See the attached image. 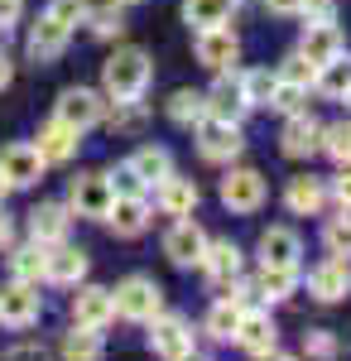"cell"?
Returning a JSON list of instances; mask_svg holds the SVG:
<instances>
[{"label": "cell", "mask_w": 351, "mask_h": 361, "mask_svg": "<svg viewBox=\"0 0 351 361\" xmlns=\"http://www.w3.org/2000/svg\"><path fill=\"white\" fill-rule=\"evenodd\" d=\"M149 78H154V58L144 54L140 44H121L101 63V92H106L111 102H140Z\"/></svg>", "instance_id": "obj_1"}, {"label": "cell", "mask_w": 351, "mask_h": 361, "mask_svg": "<svg viewBox=\"0 0 351 361\" xmlns=\"http://www.w3.org/2000/svg\"><path fill=\"white\" fill-rule=\"evenodd\" d=\"M54 121H63L68 130L87 135L92 126H101V121H106V97H101V92H92V87H68V92L58 97V106H54Z\"/></svg>", "instance_id": "obj_2"}, {"label": "cell", "mask_w": 351, "mask_h": 361, "mask_svg": "<svg viewBox=\"0 0 351 361\" xmlns=\"http://www.w3.org/2000/svg\"><path fill=\"white\" fill-rule=\"evenodd\" d=\"M111 299H116V313L121 318L149 323V318H159V308H164V289L149 275H130L121 289H111Z\"/></svg>", "instance_id": "obj_3"}, {"label": "cell", "mask_w": 351, "mask_h": 361, "mask_svg": "<svg viewBox=\"0 0 351 361\" xmlns=\"http://www.w3.org/2000/svg\"><path fill=\"white\" fill-rule=\"evenodd\" d=\"M197 149H202L207 164H231V159H241V154H245V135H241V126L207 116V121L197 126Z\"/></svg>", "instance_id": "obj_4"}, {"label": "cell", "mask_w": 351, "mask_h": 361, "mask_svg": "<svg viewBox=\"0 0 351 361\" xmlns=\"http://www.w3.org/2000/svg\"><path fill=\"white\" fill-rule=\"evenodd\" d=\"M111 183L106 173H78L73 183H68V212H78V217H92V222H101L111 207Z\"/></svg>", "instance_id": "obj_5"}, {"label": "cell", "mask_w": 351, "mask_h": 361, "mask_svg": "<svg viewBox=\"0 0 351 361\" xmlns=\"http://www.w3.org/2000/svg\"><path fill=\"white\" fill-rule=\"evenodd\" d=\"M44 159H39V149L29 145V140H15V145H5L0 149V178L10 183V188H34L39 178H44Z\"/></svg>", "instance_id": "obj_6"}, {"label": "cell", "mask_w": 351, "mask_h": 361, "mask_svg": "<svg viewBox=\"0 0 351 361\" xmlns=\"http://www.w3.org/2000/svg\"><path fill=\"white\" fill-rule=\"evenodd\" d=\"M221 202L231 212H260L265 207V173L260 169H231L221 178Z\"/></svg>", "instance_id": "obj_7"}, {"label": "cell", "mask_w": 351, "mask_h": 361, "mask_svg": "<svg viewBox=\"0 0 351 361\" xmlns=\"http://www.w3.org/2000/svg\"><path fill=\"white\" fill-rule=\"evenodd\" d=\"M192 54H197V63H202L207 73H226V68L241 58V39H236L226 25H221V29H197Z\"/></svg>", "instance_id": "obj_8"}, {"label": "cell", "mask_w": 351, "mask_h": 361, "mask_svg": "<svg viewBox=\"0 0 351 361\" xmlns=\"http://www.w3.org/2000/svg\"><path fill=\"white\" fill-rule=\"evenodd\" d=\"M39 313H44V299H39L34 284L15 279V284L0 289V323L5 328H29V323H39Z\"/></svg>", "instance_id": "obj_9"}, {"label": "cell", "mask_w": 351, "mask_h": 361, "mask_svg": "<svg viewBox=\"0 0 351 361\" xmlns=\"http://www.w3.org/2000/svg\"><path fill=\"white\" fill-rule=\"evenodd\" d=\"M202 250H207V231L192 222V217H178V222L168 226V236H164V255L173 260V265H197L202 260Z\"/></svg>", "instance_id": "obj_10"}, {"label": "cell", "mask_w": 351, "mask_h": 361, "mask_svg": "<svg viewBox=\"0 0 351 361\" xmlns=\"http://www.w3.org/2000/svg\"><path fill=\"white\" fill-rule=\"evenodd\" d=\"M111 318H116V299H111V289L101 284H82L78 294H73V323L78 328H106Z\"/></svg>", "instance_id": "obj_11"}, {"label": "cell", "mask_w": 351, "mask_h": 361, "mask_svg": "<svg viewBox=\"0 0 351 361\" xmlns=\"http://www.w3.org/2000/svg\"><path fill=\"white\" fill-rule=\"evenodd\" d=\"M318 145H323V126H318L308 111H298V116L284 121V130H279V149H284L289 159H313Z\"/></svg>", "instance_id": "obj_12"}, {"label": "cell", "mask_w": 351, "mask_h": 361, "mask_svg": "<svg viewBox=\"0 0 351 361\" xmlns=\"http://www.w3.org/2000/svg\"><path fill=\"white\" fill-rule=\"evenodd\" d=\"M298 54L308 58L313 68H323L332 58L347 54V34L337 25H303V39H298Z\"/></svg>", "instance_id": "obj_13"}, {"label": "cell", "mask_w": 351, "mask_h": 361, "mask_svg": "<svg viewBox=\"0 0 351 361\" xmlns=\"http://www.w3.org/2000/svg\"><path fill=\"white\" fill-rule=\"evenodd\" d=\"M308 289H313V299H323V304H342L351 294V265L342 255H327L323 265L308 275Z\"/></svg>", "instance_id": "obj_14"}, {"label": "cell", "mask_w": 351, "mask_h": 361, "mask_svg": "<svg viewBox=\"0 0 351 361\" xmlns=\"http://www.w3.org/2000/svg\"><path fill=\"white\" fill-rule=\"evenodd\" d=\"M298 255H303V241H298L294 226H270L260 236V260L270 270H298Z\"/></svg>", "instance_id": "obj_15"}, {"label": "cell", "mask_w": 351, "mask_h": 361, "mask_svg": "<svg viewBox=\"0 0 351 361\" xmlns=\"http://www.w3.org/2000/svg\"><path fill=\"white\" fill-rule=\"evenodd\" d=\"M68 39H73V29L58 25L54 15H39V25L29 29V58L44 68V63H54L63 49H68Z\"/></svg>", "instance_id": "obj_16"}, {"label": "cell", "mask_w": 351, "mask_h": 361, "mask_svg": "<svg viewBox=\"0 0 351 361\" xmlns=\"http://www.w3.org/2000/svg\"><path fill=\"white\" fill-rule=\"evenodd\" d=\"M78 145H82V135H78V130H68L63 121L39 126V135H34V149H39L44 164H68V159L78 154Z\"/></svg>", "instance_id": "obj_17"}, {"label": "cell", "mask_w": 351, "mask_h": 361, "mask_svg": "<svg viewBox=\"0 0 351 361\" xmlns=\"http://www.w3.org/2000/svg\"><path fill=\"white\" fill-rule=\"evenodd\" d=\"M101 222H111L116 236H140V231L149 226V202H144V193L111 197V207H106V217H101Z\"/></svg>", "instance_id": "obj_18"}, {"label": "cell", "mask_w": 351, "mask_h": 361, "mask_svg": "<svg viewBox=\"0 0 351 361\" xmlns=\"http://www.w3.org/2000/svg\"><path fill=\"white\" fill-rule=\"evenodd\" d=\"M154 202H159V212H168V217H192V207H197V183L183 178V173H168L164 183H154Z\"/></svg>", "instance_id": "obj_19"}, {"label": "cell", "mask_w": 351, "mask_h": 361, "mask_svg": "<svg viewBox=\"0 0 351 361\" xmlns=\"http://www.w3.org/2000/svg\"><path fill=\"white\" fill-rule=\"evenodd\" d=\"M202 97H207V116H216V121H231V126H241L245 111H250L236 78H216L212 92H202Z\"/></svg>", "instance_id": "obj_20"}, {"label": "cell", "mask_w": 351, "mask_h": 361, "mask_svg": "<svg viewBox=\"0 0 351 361\" xmlns=\"http://www.w3.org/2000/svg\"><path fill=\"white\" fill-rule=\"evenodd\" d=\"M149 347H154V357H178V352H188L192 347V333H188V323L183 318H149Z\"/></svg>", "instance_id": "obj_21"}, {"label": "cell", "mask_w": 351, "mask_h": 361, "mask_svg": "<svg viewBox=\"0 0 351 361\" xmlns=\"http://www.w3.org/2000/svg\"><path fill=\"white\" fill-rule=\"evenodd\" d=\"M236 342H241L250 357H260V352H274V318L265 308H245L241 323H236Z\"/></svg>", "instance_id": "obj_22"}, {"label": "cell", "mask_w": 351, "mask_h": 361, "mask_svg": "<svg viewBox=\"0 0 351 361\" xmlns=\"http://www.w3.org/2000/svg\"><path fill=\"white\" fill-rule=\"evenodd\" d=\"M197 265L207 270L212 284H231V279L241 275V246H236V241H207V250H202Z\"/></svg>", "instance_id": "obj_23"}, {"label": "cell", "mask_w": 351, "mask_h": 361, "mask_svg": "<svg viewBox=\"0 0 351 361\" xmlns=\"http://www.w3.org/2000/svg\"><path fill=\"white\" fill-rule=\"evenodd\" d=\"M68 222H73V212H68L63 202H39V207L29 212V231H34V241H44V246H58V241L68 236Z\"/></svg>", "instance_id": "obj_24"}, {"label": "cell", "mask_w": 351, "mask_h": 361, "mask_svg": "<svg viewBox=\"0 0 351 361\" xmlns=\"http://www.w3.org/2000/svg\"><path fill=\"white\" fill-rule=\"evenodd\" d=\"M284 202H289V212L294 217H318L327 202V188L323 178H313V173H303V178H289V188H284Z\"/></svg>", "instance_id": "obj_25"}, {"label": "cell", "mask_w": 351, "mask_h": 361, "mask_svg": "<svg viewBox=\"0 0 351 361\" xmlns=\"http://www.w3.org/2000/svg\"><path fill=\"white\" fill-rule=\"evenodd\" d=\"M44 279H54V284H78V279H87V250L58 241L49 250V260H44Z\"/></svg>", "instance_id": "obj_26"}, {"label": "cell", "mask_w": 351, "mask_h": 361, "mask_svg": "<svg viewBox=\"0 0 351 361\" xmlns=\"http://www.w3.org/2000/svg\"><path fill=\"white\" fill-rule=\"evenodd\" d=\"M125 164L135 169V178L144 183V188H154V183H164V178L173 173V154H168L164 145H140Z\"/></svg>", "instance_id": "obj_27"}, {"label": "cell", "mask_w": 351, "mask_h": 361, "mask_svg": "<svg viewBox=\"0 0 351 361\" xmlns=\"http://www.w3.org/2000/svg\"><path fill=\"white\" fill-rule=\"evenodd\" d=\"M168 121L183 126V130H197V126L207 121V97L192 92V87H178V92L168 97Z\"/></svg>", "instance_id": "obj_28"}, {"label": "cell", "mask_w": 351, "mask_h": 361, "mask_svg": "<svg viewBox=\"0 0 351 361\" xmlns=\"http://www.w3.org/2000/svg\"><path fill=\"white\" fill-rule=\"evenodd\" d=\"M231 15H236L231 0H183L188 29H221V25H231Z\"/></svg>", "instance_id": "obj_29"}, {"label": "cell", "mask_w": 351, "mask_h": 361, "mask_svg": "<svg viewBox=\"0 0 351 361\" xmlns=\"http://www.w3.org/2000/svg\"><path fill=\"white\" fill-rule=\"evenodd\" d=\"M245 304L231 294V299H216L212 308H207V337H216V342H231L236 337V323H241Z\"/></svg>", "instance_id": "obj_30"}, {"label": "cell", "mask_w": 351, "mask_h": 361, "mask_svg": "<svg viewBox=\"0 0 351 361\" xmlns=\"http://www.w3.org/2000/svg\"><path fill=\"white\" fill-rule=\"evenodd\" d=\"M44 260H49V246L44 241H29V246L10 250V270H15V279H25V284H39L44 279Z\"/></svg>", "instance_id": "obj_31"}, {"label": "cell", "mask_w": 351, "mask_h": 361, "mask_svg": "<svg viewBox=\"0 0 351 361\" xmlns=\"http://www.w3.org/2000/svg\"><path fill=\"white\" fill-rule=\"evenodd\" d=\"M63 357H68V361H101V357H106L101 333H97V328H78V323H73V333H63Z\"/></svg>", "instance_id": "obj_32"}, {"label": "cell", "mask_w": 351, "mask_h": 361, "mask_svg": "<svg viewBox=\"0 0 351 361\" xmlns=\"http://www.w3.org/2000/svg\"><path fill=\"white\" fill-rule=\"evenodd\" d=\"M351 87V58H332V63H323L318 68V78H313V92H323V97H332V102H342V92Z\"/></svg>", "instance_id": "obj_33"}, {"label": "cell", "mask_w": 351, "mask_h": 361, "mask_svg": "<svg viewBox=\"0 0 351 361\" xmlns=\"http://www.w3.org/2000/svg\"><path fill=\"white\" fill-rule=\"evenodd\" d=\"M236 82H241V97H245L250 111H255V106H270V92H274V73L270 68H245Z\"/></svg>", "instance_id": "obj_34"}, {"label": "cell", "mask_w": 351, "mask_h": 361, "mask_svg": "<svg viewBox=\"0 0 351 361\" xmlns=\"http://www.w3.org/2000/svg\"><path fill=\"white\" fill-rule=\"evenodd\" d=\"M82 25L92 29L97 39H106V44H111V39H121V34H125V15H121V5H92Z\"/></svg>", "instance_id": "obj_35"}, {"label": "cell", "mask_w": 351, "mask_h": 361, "mask_svg": "<svg viewBox=\"0 0 351 361\" xmlns=\"http://www.w3.org/2000/svg\"><path fill=\"white\" fill-rule=\"evenodd\" d=\"M298 289V270H260V279H255V294L260 299H270V304H279V299H289Z\"/></svg>", "instance_id": "obj_36"}, {"label": "cell", "mask_w": 351, "mask_h": 361, "mask_svg": "<svg viewBox=\"0 0 351 361\" xmlns=\"http://www.w3.org/2000/svg\"><path fill=\"white\" fill-rule=\"evenodd\" d=\"M323 149L332 164L342 169V164H351V121H337V126H323Z\"/></svg>", "instance_id": "obj_37"}, {"label": "cell", "mask_w": 351, "mask_h": 361, "mask_svg": "<svg viewBox=\"0 0 351 361\" xmlns=\"http://www.w3.org/2000/svg\"><path fill=\"white\" fill-rule=\"evenodd\" d=\"M270 106H274V111H284V116H298V111H308V87H294V82H279V78H274Z\"/></svg>", "instance_id": "obj_38"}, {"label": "cell", "mask_w": 351, "mask_h": 361, "mask_svg": "<svg viewBox=\"0 0 351 361\" xmlns=\"http://www.w3.org/2000/svg\"><path fill=\"white\" fill-rule=\"evenodd\" d=\"M274 78H279V82H294V87H308V92H313V78H318V68H313V63H308V58L294 49V54L279 63V73H274Z\"/></svg>", "instance_id": "obj_39"}, {"label": "cell", "mask_w": 351, "mask_h": 361, "mask_svg": "<svg viewBox=\"0 0 351 361\" xmlns=\"http://www.w3.org/2000/svg\"><path fill=\"white\" fill-rule=\"evenodd\" d=\"M87 10H92V0H49V10H44V15H54L58 25L78 29L82 20H87Z\"/></svg>", "instance_id": "obj_40"}, {"label": "cell", "mask_w": 351, "mask_h": 361, "mask_svg": "<svg viewBox=\"0 0 351 361\" xmlns=\"http://www.w3.org/2000/svg\"><path fill=\"white\" fill-rule=\"evenodd\" d=\"M303 352H308L313 361H332L337 357V337L323 333V328H313V333H303Z\"/></svg>", "instance_id": "obj_41"}, {"label": "cell", "mask_w": 351, "mask_h": 361, "mask_svg": "<svg viewBox=\"0 0 351 361\" xmlns=\"http://www.w3.org/2000/svg\"><path fill=\"white\" fill-rule=\"evenodd\" d=\"M327 250H332V255H351V217L347 212L327 222Z\"/></svg>", "instance_id": "obj_42"}, {"label": "cell", "mask_w": 351, "mask_h": 361, "mask_svg": "<svg viewBox=\"0 0 351 361\" xmlns=\"http://www.w3.org/2000/svg\"><path fill=\"white\" fill-rule=\"evenodd\" d=\"M298 15L303 25H337V0H303Z\"/></svg>", "instance_id": "obj_43"}, {"label": "cell", "mask_w": 351, "mask_h": 361, "mask_svg": "<svg viewBox=\"0 0 351 361\" xmlns=\"http://www.w3.org/2000/svg\"><path fill=\"white\" fill-rule=\"evenodd\" d=\"M106 183H111V193H116V197H135V193H144V183L135 178V169H130V164H121L116 173H106Z\"/></svg>", "instance_id": "obj_44"}, {"label": "cell", "mask_w": 351, "mask_h": 361, "mask_svg": "<svg viewBox=\"0 0 351 361\" xmlns=\"http://www.w3.org/2000/svg\"><path fill=\"white\" fill-rule=\"evenodd\" d=\"M140 121H144V106L140 102H116V116H111L116 130H135Z\"/></svg>", "instance_id": "obj_45"}, {"label": "cell", "mask_w": 351, "mask_h": 361, "mask_svg": "<svg viewBox=\"0 0 351 361\" xmlns=\"http://www.w3.org/2000/svg\"><path fill=\"white\" fill-rule=\"evenodd\" d=\"M0 361H54V357H49L39 342H20V347H10V352H5Z\"/></svg>", "instance_id": "obj_46"}, {"label": "cell", "mask_w": 351, "mask_h": 361, "mask_svg": "<svg viewBox=\"0 0 351 361\" xmlns=\"http://www.w3.org/2000/svg\"><path fill=\"white\" fill-rule=\"evenodd\" d=\"M332 197L342 202V212H351V164H342V173L332 178Z\"/></svg>", "instance_id": "obj_47"}, {"label": "cell", "mask_w": 351, "mask_h": 361, "mask_svg": "<svg viewBox=\"0 0 351 361\" xmlns=\"http://www.w3.org/2000/svg\"><path fill=\"white\" fill-rule=\"evenodd\" d=\"M20 15H25V5H20V0H0V39L20 25Z\"/></svg>", "instance_id": "obj_48"}, {"label": "cell", "mask_w": 351, "mask_h": 361, "mask_svg": "<svg viewBox=\"0 0 351 361\" xmlns=\"http://www.w3.org/2000/svg\"><path fill=\"white\" fill-rule=\"evenodd\" d=\"M260 5H265L270 15H298V5H303V0H260Z\"/></svg>", "instance_id": "obj_49"}, {"label": "cell", "mask_w": 351, "mask_h": 361, "mask_svg": "<svg viewBox=\"0 0 351 361\" xmlns=\"http://www.w3.org/2000/svg\"><path fill=\"white\" fill-rule=\"evenodd\" d=\"M10 241H15V222H10V212L0 207V250H10Z\"/></svg>", "instance_id": "obj_50"}, {"label": "cell", "mask_w": 351, "mask_h": 361, "mask_svg": "<svg viewBox=\"0 0 351 361\" xmlns=\"http://www.w3.org/2000/svg\"><path fill=\"white\" fill-rule=\"evenodd\" d=\"M10 78H15V63H10V54H5V49H0V92H5V87H10Z\"/></svg>", "instance_id": "obj_51"}, {"label": "cell", "mask_w": 351, "mask_h": 361, "mask_svg": "<svg viewBox=\"0 0 351 361\" xmlns=\"http://www.w3.org/2000/svg\"><path fill=\"white\" fill-rule=\"evenodd\" d=\"M255 361H298V357H284V352H260Z\"/></svg>", "instance_id": "obj_52"}, {"label": "cell", "mask_w": 351, "mask_h": 361, "mask_svg": "<svg viewBox=\"0 0 351 361\" xmlns=\"http://www.w3.org/2000/svg\"><path fill=\"white\" fill-rule=\"evenodd\" d=\"M173 361H207V357H202V352H192V347H188V352H178Z\"/></svg>", "instance_id": "obj_53"}, {"label": "cell", "mask_w": 351, "mask_h": 361, "mask_svg": "<svg viewBox=\"0 0 351 361\" xmlns=\"http://www.w3.org/2000/svg\"><path fill=\"white\" fill-rule=\"evenodd\" d=\"M5 193H10V183H5V178H0V202H5Z\"/></svg>", "instance_id": "obj_54"}, {"label": "cell", "mask_w": 351, "mask_h": 361, "mask_svg": "<svg viewBox=\"0 0 351 361\" xmlns=\"http://www.w3.org/2000/svg\"><path fill=\"white\" fill-rule=\"evenodd\" d=\"M342 102H347V111H351V87H347V92H342Z\"/></svg>", "instance_id": "obj_55"}, {"label": "cell", "mask_w": 351, "mask_h": 361, "mask_svg": "<svg viewBox=\"0 0 351 361\" xmlns=\"http://www.w3.org/2000/svg\"><path fill=\"white\" fill-rule=\"evenodd\" d=\"M111 5H140V0H111Z\"/></svg>", "instance_id": "obj_56"}, {"label": "cell", "mask_w": 351, "mask_h": 361, "mask_svg": "<svg viewBox=\"0 0 351 361\" xmlns=\"http://www.w3.org/2000/svg\"><path fill=\"white\" fill-rule=\"evenodd\" d=\"M231 5H241V0H231Z\"/></svg>", "instance_id": "obj_57"}]
</instances>
